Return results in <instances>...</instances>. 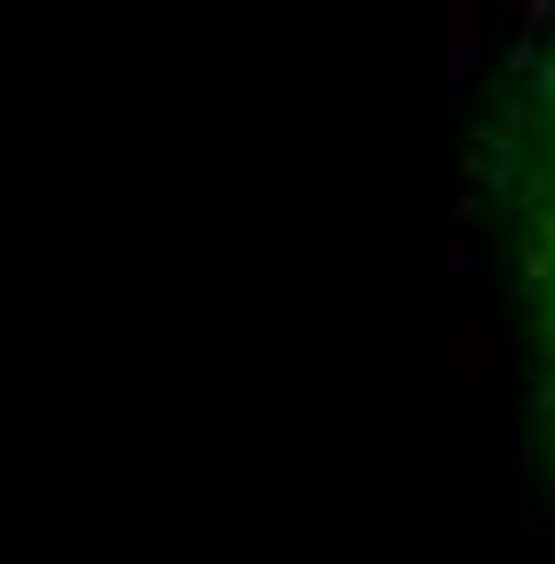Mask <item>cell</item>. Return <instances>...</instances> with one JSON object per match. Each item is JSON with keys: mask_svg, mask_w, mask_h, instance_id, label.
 <instances>
[{"mask_svg": "<svg viewBox=\"0 0 555 564\" xmlns=\"http://www.w3.org/2000/svg\"><path fill=\"white\" fill-rule=\"evenodd\" d=\"M530 295H538V356H547V400H555V87L538 122V192H530Z\"/></svg>", "mask_w": 555, "mask_h": 564, "instance_id": "1", "label": "cell"}]
</instances>
